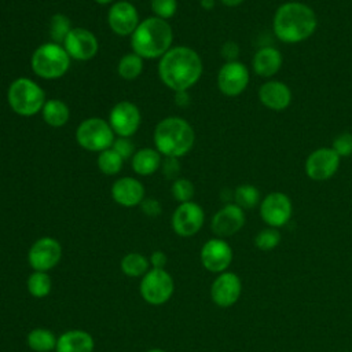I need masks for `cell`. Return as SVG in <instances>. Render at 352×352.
I'll return each mask as SVG.
<instances>
[{
  "mask_svg": "<svg viewBox=\"0 0 352 352\" xmlns=\"http://www.w3.org/2000/svg\"><path fill=\"white\" fill-rule=\"evenodd\" d=\"M62 258V245L52 236H43L33 242L28 252V263L33 271L48 272Z\"/></svg>",
  "mask_w": 352,
  "mask_h": 352,
  "instance_id": "obj_10",
  "label": "cell"
},
{
  "mask_svg": "<svg viewBox=\"0 0 352 352\" xmlns=\"http://www.w3.org/2000/svg\"><path fill=\"white\" fill-rule=\"evenodd\" d=\"M205 212L197 202L179 204L172 214V228L179 236H192L202 228Z\"/></svg>",
  "mask_w": 352,
  "mask_h": 352,
  "instance_id": "obj_14",
  "label": "cell"
},
{
  "mask_svg": "<svg viewBox=\"0 0 352 352\" xmlns=\"http://www.w3.org/2000/svg\"><path fill=\"white\" fill-rule=\"evenodd\" d=\"M142 116L139 107L129 102L121 100L116 103L109 114V124L113 132L120 138H131L140 126Z\"/></svg>",
  "mask_w": 352,
  "mask_h": 352,
  "instance_id": "obj_13",
  "label": "cell"
},
{
  "mask_svg": "<svg viewBox=\"0 0 352 352\" xmlns=\"http://www.w3.org/2000/svg\"><path fill=\"white\" fill-rule=\"evenodd\" d=\"M26 287L30 296L36 298H44L51 293L52 280L48 272L43 271H33L26 280Z\"/></svg>",
  "mask_w": 352,
  "mask_h": 352,
  "instance_id": "obj_30",
  "label": "cell"
},
{
  "mask_svg": "<svg viewBox=\"0 0 352 352\" xmlns=\"http://www.w3.org/2000/svg\"><path fill=\"white\" fill-rule=\"evenodd\" d=\"M116 133L113 132L109 121L91 117L80 122L76 129V140L87 151L100 153L113 146Z\"/></svg>",
  "mask_w": 352,
  "mask_h": 352,
  "instance_id": "obj_7",
  "label": "cell"
},
{
  "mask_svg": "<svg viewBox=\"0 0 352 352\" xmlns=\"http://www.w3.org/2000/svg\"><path fill=\"white\" fill-rule=\"evenodd\" d=\"M143 72V58L136 55L135 52L125 54L121 56L117 65V73L124 80H135L138 78Z\"/></svg>",
  "mask_w": 352,
  "mask_h": 352,
  "instance_id": "obj_29",
  "label": "cell"
},
{
  "mask_svg": "<svg viewBox=\"0 0 352 352\" xmlns=\"http://www.w3.org/2000/svg\"><path fill=\"white\" fill-rule=\"evenodd\" d=\"M124 165V158L117 154L111 147L107 150H103L98 155V168L102 173L107 176H113L120 173Z\"/></svg>",
  "mask_w": 352,
  "mask_h": 352,
  "instance_id": "obj_31",
  "label": "cell"
},
{
  "mask_svg": "<svg viewBox=\"0 0 352 352\" xmlns=\"http://www.w3.org/2000/svg\"><path fill=\"white\" fill-rule=\"evenodd\" d=\"M72 58L62 44L50 41L38 45L32 54L30 66L36 76L44 80H55L65 76Z\"/></svg>",
  "mask_w": 352,
  "mask_h": 352,
  "instance_id": "obj_6",
  "label": "cell"
},
{
  "mask_svg": "<svg viewBox=\"0 0 352 352\" xmlns=\"http://www.w3.org/2000/svg\"><path fill=\"white\" fill-rule=\"evenodd\" d=\"M140 209L146 216L155 217L161 213V204L155 198H144L140 204Z\"/></svg>",
  "mask_w": 352,
  "mask_h": 352,
  "instance_id": "obj_40",
  "label": "cell"
},
{
  "mask_svg": "<svg viewBox=\"0 0 352 352\" xmlns=\"http://www.w3.org/2000/svg\"><path fill=\"white\" fill-rule=\"evenodd\" d=\"M245 0H220V3L223 4V6H226V7H238V6H241L242 3H243Z\"/></svg>",
  "mask_w": 352,
  "mask_h": 352,
  "instance_id": "obj_43",
  "label": "cell"
},
{
  "mask_svg": "<svg viewBox=\"0 0 352 352\" xmlns=\"http://www.w3.org/2000/svg\"><path fill=\"white\" fill-rule=\"evenodd\" d=\"M199 4L204 10H212L214 7L216 1L214 0H199Z\"/></svg>",
  "mask_w": 352,
  "mask_h": 352,
  "instance_id": "obj_44",
  "label": "cell"
},
{
  "mask_svg": "<svg viewBox=\"0 0 352 352\" xmlns=\"http://www.w3.org/2000/svg\"><path fill=\"white\" fill-rule=\"evenodd\" d=\"M120 267L124 275L129 278H142L148 271L150 261L144 254L131 252L121 258Z\"/></svg>",
  "mask_w": 352,
  "mask_h": 352,
  "instance_id": "obj_27",
  "label": "cell"
},
{
  "mask_svg": "<svg viewBox=\"0 0 352 352\" xmlns=\"http://www.w3.org/2000/svg\"><path fill=\"white\" fill-rule=\"evenodd\" d=\"M245 212L236 204H227L219 209L210 221V228L217 238L235 235L245 226Z\"/></svg>",
  "mask_w": 352,
  "mask_h": 352,
  "instance_id": "obj_19",
  "label": "cell"
},
{
  "mask_svg": "<svg viewBox=\"0 0 352 352\" xmlns=\"http://www.w3.org/2000/svg\"><path fill=\"white\" fill-rule=\"evenodd\" d=\"M148 261H150V265L151 268H158V270H165V265L168 263V256L161 252V250H155L150 254L148 257Z\"/></svg>",
  "mask_w": 352,
  "mask_h": 352,
  "instance_id": "obj_41",
  "label": "cell"
},
{
  "mask_svg": "<svg viewBox=\"0 0 352 352\" xmlns=\"http://www.w3.org/2000/svg\"><path fill=\"white\" fill-rule=\"evenodd\" d=\"M202 72L204 65L201 56L187 45L172 47L161 56L158 63L161 81L173 92L188 91L199 81Z\"/></svg>",
  "mask_w": 352,
  "mask_h": 352,
  "instance_id": "obj_1",
  "label": "cell"
},
{
  "mask_svg": "<svg viewBox=\"0 0 352 352\" xmlns=\"http://www.w3.org/2000/svg\"><path fill=\"white\" fill-rule=\"evenodd\" d=\"M146 352H166V351L160 349V348H153V349H148V351H146Z\"/></svg>",
  "mask_w": 352,
  "mask_h": 352,
  "instance_id": "obj_46",
  "label": "cell"
},
{
  "mask_svg": "<svg viewBox=\"0 0 352 352\" xmlns=\"http://www.w3.org/2000/svg\"><path fill=\"white\" fill-rule=\"evenodd\" d=\"M318 28L315 11L301 1L280 4L272 18V30L276 38L286 44H297L308 40Z\"/></svg>",
  "mask_w": 352,
  "mask_h": 352,
  "instance_id": "obj_2",
  "label": "cell"
},
{
  "mask_svg": "<svg viewBox=\"0 0 352 352\" xmlns=\"http://www.w3.org/2000/svg\"><path fill=\"white\" fill-rule=\"evenodd\" d=\"M56 341L58 337L45 327L32 329L26 336V344L34 352H51L56 348Z\"/></svg>",
  "mask_w": 352,
  "mask_h": 352,
  "instance_id": "obj_26",
  "label": "cell"
},
{
  "mask_svg": "<svg viewBox=\"0 0 352 352\" xmlns=\"http://www.w3.org/2000/svg\"><path fill=\"white\" fill-rule=\"evenodd\" d=\"M175 292V282L166 270L151 268L140 280V296L151 305L165 304Z\"/></svg>",
  "mask_w": 352,
  "mask_h": 352,
  "instance_id": "obj_8",
  "label": "cell"
},
{
  "mask_svg": "<svg viewBox=\"0 0 352 352\" xmlns=\"http://www.w3.org/2000/svg\"><path fill=\"white\" fill-rule=\"evenodd\" d=\"M126 1H133V0H126Z\"/></svg>",
  "mask_w": 352,
  "mask_h": 352,
  "instance_id": "obj_47",
  "label": "cell"
},
{
  "mask_svg": "<svg viewBox=\"0 0 352 352\" xmlns=\"http://www.w3.org/2000/svg\"><path fill=\"white\" fill-rule=\"evenodd\" d=\"M234 204H236L243 210H249L260 205L261 194L260 190L253 184H241L238 186L234 192Z\"/></svg>",
  "mask_w": 352,
  "mask_h": 352,
  "instance_id": "obj_28",
  "label": "cell"
},
{
  "mask_svg": "<svg viewBox=\"0 0 352 352\" xmlns=\"http://www.w3.org/2000/svg\"><path fill=\"white\" fill-rule=\"evenodd\" d=\"M62 45L74 60H89L99 50L96 36L85 28H73Z\"/></svg>",
  "mask_w": 352,
  "mask_h": 352,
  "instance_id": "obj_17",
  "label": "cell"
},
{
  "mask_svg": "<svg viewBox=\"0 0 352 352\" xmlns=\"http://www.w3.org/2000/svg\"><path fill=\"white\" fill-rule=\"evenodd\" d=\"M283 56L282 52L271 45H264L258 48L252 59V67L253 72L263 77V78H271L274 77L282 67Z\"/></svg>",
  "mask_w": 352,
  "mask_h": 352,
  "instance_id": "obj_22",
  "label": "cell"
},
{
  "mask_svg": "<svg viewBox=\"0 0 352 352\" xmlns=\"http://www.w3.org/2000/svg\"><path fill=\"white\" fill-rule=\"evenodd\" d=\"M292 199L282 191H272L260 202V217L268 227L280 228L286 226L292 219Z\"/></svg>",
  "mask_w": 352,
  "mask_h": 352,
  "instance_id": "obj_9",
  "label": "cell"
},
{
  "mask_svg": "<svg viewBox=\"0 0 352 352\" xmlns=\"http://www.w3.org/2000/svg\"><path fill=\"white\" fill-rule=\"evenodd\" d=\"M201 263L205 270L213 274H221L230 267L234 253L232 248L223 238L208 239L201 248Z\"/></svg>",
  "mask_w": 352,
  "mask_h": 352,
  "instance_id": "obj_15",
  "label": "cell"
},
{
  "mask_svg": "<svg viewBox=\"0 0 352 352\" xmlns=\"http://www.w3.org/2000/svg\"><path fill=\"white\" fill-rule=\"evenodd\" d=\"M250 73L246 65L239 60L226 62L217 73V87L226 96H239L249 85Z\"/></svg>",
  "mask_w": 352,
  "mask_h": 352,
  "instance_id": "obj_12",
  "label": "cell"
},
{
  "mask_svg": "<svg viewBox=\"0 0 352 352\" xmlns=\"http://www.w3.org/2000/svg\"><path fill=\"white\" fill-rule=\"evenodd\" d=\"M220 54L221 56L226 59V62H234V60H238V56H239V45L235 43V41H226L223 45H221V50H220Z\"/></svg>",
  "mask_w": 352,
  "mask_h": 352,
  "instance_id": "obj_39",
  "label": "cell"
},
{
  "mask_svg": "<svg viewBox=\"0 0 352 352\" xmlns=\"http://www.w3.org/2000/svg\"><path fill=\"white\" fill-rule=\"evenodd\" d=\"M44 89L28 77L15 78L7 91V102L14 113L22 117H32L41 111L45 103Z\"/></svg>",
  "mask_w": 352,
  "mask_h": 352,
  "instance_id": "obj_5",
  "label": "cell"
},
{
  "mask_svg": "<svg viewBox=\"0 0 352 352\" xmlns=\"http://www.w3.org/2000/svg\"><path fill=\"white\" fill-rule=\"evenodd\" d=\"M72 22L65 14H54L50 21V36L54 43L63 44L65 38L72 30Z\"/></svg>",
  "mask_w": 352,
  "mask_h": 352,
  "instance_id": "obj_32",
  "label": "cell"
},
{
  "mask_svg": "<svg viewBox=\"0 0 352 352\" xmlns=\"http://www.w3.org/2000/svg\"><path fill=\"white\" fill-rule=\"evenodd\" d=\"M107 23L113 33L118 36H131L140 23L139 12L131 1H117L109 8Z\"/></svg>",
  "mask_w": 352,
  "mask_h": 352,
  "instance_id": "obj_18",
  "label": "cell"
},
{
  "mask_svg": "<svg viewBox=\"0 0 352 352\" xmlns=\"http://www.w3.org/2000/svg\"><path fill=\"white\" fill-rule=\"evenodd\" d=\"M173 30L168 21L150 16L142 21L131 34V47L143 59H155L172 48Z\"/></svg>",
  "mask_w": 352,
  "mask_h": 352,
  "instance_id": "obj_3",
  "label": "cell"
},
{
  "mask_svg": "<svg viewBox=\"0 0 352 352\" xmlns=\"http://www.w3.org/2000/svg\"><path fill=\"white\" fill-rule=\"evenodd\" d=\"M110 194L113 201L120 206L133 208L144 199V187L138 179L124 176L113 183Z\"/></svg>",
  "mask_w": 352,
  "mask_h": 352,
  "instance_id": "obj_21",
  "label": "cell"
},
{
  "mask_svg": "<svg viewBox=\"0 0 352 352\" xmlns=\"http://www.w3.org/2000/svg\"><path fill=\"white\" fill-rule=\"evenodd\" d=\"M94 337L85 330H67L58 337L56 352H94Z\"/></svg>",
  "mask_w": 352,
  "mask_h": 352,
  "instance_id": "obj_23",
  "label": "cell"
},
{
  "mask_svg": "<svg viewBox=\"0 0 352 352\" xmlns=\"http://www.w3.org/2000/svg\"><path fill=\"white\" fill-rule=\"evenodd\" d=\"M341 158L331 147H319L305 160V175L314 182L331 179L340 168Z\"/></svg>",
  "mask_w": 352,
  "mask_h": 352,
  "instance_id": "obj_11",
  "label": "cell"
},
{
  "mask_svg": "<svg viewBox=\"0 0 352 352\" xmlns=\"http://www.w3.org/2000/svg\"><path fill=\"white\" fill-rule=\"evenodd\" d=\"M260 103L274 111L285 110L292 103V89L279 80H268L258 88Z\"/></svg>",
  "mask_w": 352,
  "mask_h": 352,
  "instance_id": "obj_20",
  "label": "cell"
},
{
  "mask_svg": "<svg viewBox=\"0 0 352 352\" xmlns=\"http://www.w3.org/2000/svg\"><path fill=\"white\" fill-rule=\"evenodd\" d=\"M195 143V132L188 121L180 117H166L154 129V144L160 154L180 158Z\"/></svg>",
  "mask_w": 352,
  "mask_h": 352,
  "instance_id": "obj_4",
  "label": "cell"
},
{
  "mask_svg": "<svg viewBox=\"0 0 352 352\" xmlns=\"http://www.w3.org/2000/svg\"><path fill=\"white\" fill-rule=\"evenodd\" d=\"M175 103L180 107H186L190 103V95L187 91L175 92Z\"/></svg>",
  "mask_w": 352,
  "mask_h": 352,
  "instance_id": "obj_42",
  "label": "cell"
},
{
  "mask_svg": "<svg viewBox=\"0 0 352 352\" xmlns=\"http://www.w3.org/2000/svg\"><path fill=\"white\" fill-rule=\"evenodd\" d=\"M280 232L278 228L267 227L260 230L254 236V246L261 252H270L280 243Z\"/></svg>",
  "mask_w": 352,
  "mask_h": 352,
  "instance_id": "obj_33",
  "label": "cell"
},
{
  "mask_svg": "<svg viewBox=\"0 0 352 352\" xmlns=\"http://www.w3.org/2000/svg\"><path fill=\"white\" fill-rule=\"evenodd\" d=\"M41 116L47 125L52 128H60L67 124L70 118V109L60 99H48L41 109Z\"/></svg>",
  "mask_w": 352,
  "mask_h": 352,
  "instance_id": "obj_25",
  "label": "cell"
},
{
  "mask_svg": "<svg viewBox=\"0 0 352 352\" xmlns=\"http://www.w3.org/2000/svg\"><path fill=\"white\" fill-rule=\"evenodd\" d=\"M111 148L120 154L124 160L126 158H132L133 154H135V146L131 140V138H116L114 142H113V146Z\"/></svg>",
  "mask_w": 352,
  "mask_h": 352,
  "instance_id": "obj_37",
  "label": "cell"
},
{
  "mask_svg": "<svg viewBox=\"0 0 352 352\" xmlns=\"http://www.w3.org/2000/svg\"><path fill=\"white\" fill-rule=\"evenodd\" d=\"M161 154L157 148L143 147L135 151L132 157V169L139 176L154 175L161 168Z\"/></svg>",
  "mask_w": 352,
  "mask_h": 352,
  "instance_id": "obj_24",
  "label": "cell"
},
{
  "mask_svg": "<svg viewBox=\"0 0 352 352\" xmlns=\"http://www.w3.org/2000/svg\"><path fill=\"white\" fill-rule=\"evenodd\" d=\"M161 169H162V175L166 179H172L176 180L177 175L180 172V162L179 158H173V157H165V160L161 162Z\"/></svg>",
  "mask_w": 352,
  "mask_h": 352,
  "instance_id": "obj_38",
  "label": "cell"
},
{
  "mask_svg": "<svg viewBox=\"0 0 352 352\" xmlns=\"http://www.w3.org/2000/svg\"><path fill=\"white\" fill-rule=\"evenodd\" d=\"M194 184L191 183V180L186 179V177H177L176 180H173L172 187H170V192L173 195V198L180 202H190L194 197Z\"/></svg>",
  "mask_w": 352,
  "mask_h": 352,
  "instance_id": "obj_34",
  "label": "cell"
},
{
  "mask_svg": "<svg viewBox=\"0 0 352 352\" xmlns=\"http://www.w3.org/2000/svg\"><path fill=\"white\" fill-rule=\"evenodd\" d=\"M95 3H98L99 6H107V4H110L113 0H94Z\"/></svg>",
  "mask_w": 352,
  "mask_h": 352,
  "instance_id": "obj_45",
  "label": "cell"
},
{
  "mask_svg": "<svg viewBox=\"0 0 352 352\" xmlns=\"http://www.w3.org/2000/svg\"><path fill=\"white\" fill-rule=\"evenodd\" d=\"M242 293V280L235 272L224 271L219 274L210 286V298L220 308L234 305Z\"/></svg>",
  "mask_w": 352,
  "mask_h": 352,
  "instance_id": "obj_16",
  "label": "cell"
},
{
  "mask_svg": "<svg viewBox=\"0 0 352 352\" xmlns=\"http://www.w3.org/2000/svg\"><path fill=\"white\" fill-rule=\"evenodd\" d=\"M331 148L340 155V158L352 155V133L342 132V133L337 135L333 140Z\"/></svg>",
  "mask_w": 352,
  "mask_h": 352,
  "instance_id": "obj_36",
  "label": "cell"
},
{
  "mask_svg": "<svg viewBox=\"0 0 352 352\" xmlns=\"http://www.w3.org/2000/svg\"><path fill=\"white\" fill-rule=\"evenodd\" d=\"M151 10L155 16L168 21L177 11V0H150Z\"/></svg>",
  "mask_w": 352,
  "mask_h": 352,
  "instance_id": "obj_35",
  "label": "cell"
}]
</instances>
